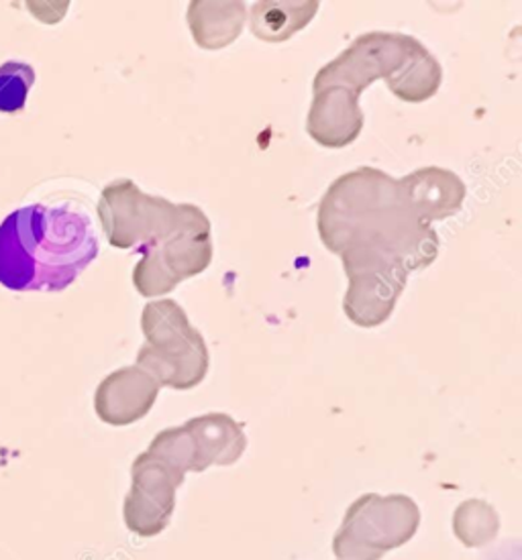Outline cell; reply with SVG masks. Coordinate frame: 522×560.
I'll use <instances>...</instances> for the list:
<instances>
[{
	"mask_svg": "<svg viewBox=\"0 0 522 560\" xmlns=\"http://www.w3.org/2000/svg\"><path fill=\"white\" fill-rule=\"evenodd\" d=\"M443 82L439 61L418 42L403 70L388 80V89L404 103H425Z\"/></svg>",
	"mask_w": 522,
	"mask_h": 560,
	"instance_id": "obj_16",
	"label": "cell"
},
{
	"mask_svg": "<svg viewBox=\"0 0 522 560\" xmlns=\"http://www.w3.org/2000/svg\"><path fill=\"white\" fill-rule=\"evenodd\" d=\"M243 2H209L195 0L188 7V25L196 45L205 49H221L233 44L245 27Z\"/></svg>",
	"mask_w": 522,
	"mask_h": 560,
	"instance_id": "obj_14",
	"label": "cell"
},
{
	"mask_svg": "<svg viewBox=\"0 0 522 560\" xmlns=\"http://www.w3.org/2000/svg\"><path fill=\"white\" fill-rule=\"evenodd\" d=\"M398 182V198L403 207L425 224L445 221L457 214L465 200L462 177L443 167H420Z\"/></svg>",
	"mask_w": 522,
	"mask_h": 560,
	"instance_id": "obj_10",
	"label": "cell"
},
{
	"mask_svg": "<svg viewBox=\"0 0 522 560\" xmlns=\"http://www.w3.org/2000/svg\"><path fill=\"white\" fill-rule=\"evenodd\" d=\"M396 196L398 182L375 167H359L339 177L318 207V235L323 245L339 255L356 221Z\"/></svg>",
	"mask_w": 522,
	"mask_h": 560,
	"instance_id": "obj_8",
	"label": "cell"
},
{
	"mask_svg": "<svg viewBox=\"0 0 522 560\" xmlns=\"http://www.w3.org/2000/svg\"><path fill=\"white\" fill-rule=\"evenodd\" d=\"M418 39L403 33H368L347 47L341 56L318 70L313 90L341 86L361 96L372 82L398 74L410 58Z\"/></svg>",
	"mask_w": 522,
	"mask_h": 560,
	"instance_id": "obj_7",
	"label": "cell"
},
{
	"mask_svg": "<svg viewBox=\"0 0 522 560\" xmlns=\"http://www.w3.org/2000/svg\"><path fill=\"white\" fill-rule=\"evenodd\" d=\"M131 489L125 500V524L141 538H153L170 526L176 508V491L184 477L172 471L164 460L141 453L131 467Z\"/></svg>",
	"mask_w": 522,
	"mask_h": 560,
	"instance_id": "obj_9",
	"label": "cell"
},
{
	"mask_svg": "<svg viewBox=\"0 0 522 560\" xmlns=\"http://www.w3.org/2000/svg\"><path fill=\"white\" fill-rule=\"evenodd\" d=\"M160 384L148 371L123 368L105 377L94 396V410L111 427H129L150 413Z\"/></svg>",
	"mask_w": 522,
	"mask_h": 560,
	"instance_id": "obj_11",
	"label": "cell"
},
{
	"mask_svg": "<svg viewBox=\"0 0 522 560\" xmlns=\"http://www.w3.org/2000/svg\"><path fill=\"white\" fill-rule=\"evenodd\" d=\"M420 510L408 495L366 493L349 505L333 538L339 560H382L406 545L418 530Z\"/></svg>",
	"mask_w": 522,
	"mask_h": 560,
	"instance_id": "obj_3",
	"label": "cell"
},
{
	"mask_svg": "<svg viewBox=\"0 0 522 560\" xmlns=\"http://www.w3.org/2000/svg\"><path fill=\"white\" fill-rule=\"evenodd\" d=\"M363 129V113L359 96L341 86H328L314 92L306 118V131L318 145L341 149L351 145Z\"/></svg>",
	"mask_w": 522,
	"mask_h": 560,
	"instance_id": "obj_12",
	"label": "cell"
},
{
	"mask_svg": "<svg viewBox=\"0 0 522 560\" xmlns=\"http://www.w3.org/2000/svg\"><path fill=\"white\" fill-rule=\"evenodd\" d=\"M146 345L137 368L148 371L160 387L193 389L202 384L210 365L209 347L174 300L151 302L141 314Z\"/></svg>",
	"mask_w": 522,
	"mask_h": 560,
	"instance_id": "obj_2",
	"label": "cell"
},
{
	"mask_svg": "<svg viewBox=\"0 0 522 560\" xmlns=\"http://www.w3.org/2000/svg\"><path fill=\"white\" fill-rule=\"evenodd\" d=\"M212 261L209 217L195 205H178V221L170 235L148 247L135 266L137 292L155 298L172 292L179 281L207 271Z\"/></svg>",
	"mask_w": 522,
	"mask_h": 560,
	"instance_id": "obj_4",
	"label": "cell"
},
{
	"mask_svg": "<svg viewBox=\"0 0 522 560\" xmlns=\"http://www.w3.org/2000/svg\"><path fill=\"white\" fill-rule=\"evenodd\" d=\"M339 257L349 278L345 314L353 325L363 328L384 325L404 292L408 280L406 267L372 245L347 247Z\"/></svg>",
	"mask_w": 522,
	"mask_h": 560,
	"instance_id": "obj_5",
	"label": "cell"
},
{
	"mask_svg": "<svg viewBox=\"0 0 522 560\" xmlns=\"http://www.w3.org/2000/svg\"><path fill=\"white\" fill-rule=\"evenodd\" d=\"M98 217L113 247H151L174 231L178 205L141 192L131 179H117L101 194Z\"/></svg>",
	"mask_w": 522,
	"mask_h": 560,
	"instance_id": "obj_6",
	"label": "cell"
},
{
	"mask_svg": "<svg viewBox=\"0 0 522 560\" xmlns=\"http://www.w3.org/2000/svg\"><path fill=\"white\" fill-rule=\"evenodd\" d=\"M184 428L195 444L196 472L207 471L212 465H235L247 448L245 430L229 413H205L188 420Z\"/></svg>",
	"mask_w": 522,
	"mask_h": 560,
	"instance_id": "obj_13",
	"label": "cell"
},
{
	"mask_svg": "<svg viewBox=\"0 0 522 560\" xmlns=\"http://www.w3.org/2000/svg\"><path fill=\"white\" fill-rule=\"evenodd\" d=\"M96 255L92 221L72 205H31L0 224V283L13 292L66 290Z\"/></svg>",
	"mask_w": 522,
	"mask_h": 560,
	"instance_id": "obj_1",
	"label": "cell"
},
{
	"mask_svg": "<svg viewBox=\"0 0 522 560\" xmlns=\"http://www.w3.org/2000/svg\"><path fill=\"white\" fill-rule=\"evenodd\" d=\"M35 84V70L30 63L7 61L0 66V113H19Z\"/></svg>",
	"mask_w": 522,
	"mask_h": 560,
	"instance_id": "obj_18",
	"label": "cell"
},
{
	"mask_svg": "<svg viewBox=\"0 0 522 560\" xmlns=\"http://www.w3.org/2000/svg\"><path fill=\"white\" fill-rule=\"evenodd\" d=\"M453 530L463 545L469 548L488 545L498 532V516L492 505L472 500L457 508L453 516Z\"/></svg>",
	"mask_w": 522,
	"mask_h": 560,
	"instance_id": "obj_17",
	"label": "cell"
},
{
	"mask_svg": "<svg viewBox=\"0 0 522 560\" xmlns=\"http://www.w3.org/2000/svg\"><path fill=\"white\" fill-rule=\"evenodd\" d=\"M318 11L316 0L304 2H255L252 31L266 44H283L304 30Z\"/></svg>",
	"mask_w": 522,
	"mask_h": 560,
	"instance_id": "obj_15",
	"label": "cell"
}]
</instances>
